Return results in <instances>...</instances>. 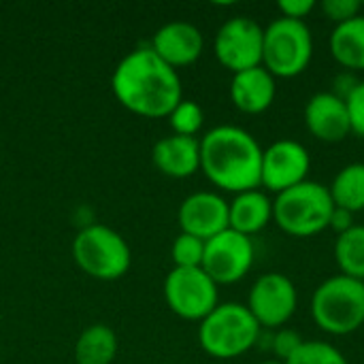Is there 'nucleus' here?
Returning a JSON list of instances; mask_svg holds the SVG:
<instances>
[{
    "label": "nucleus",
    "mask_w": 364,
    "mask_h": 364,
    "mask_svg": "<svg viewBox=\"0 0 364 364\" xmlns=\"http://www.w3.org/2000/svg\"><path fill=\"white\" fill-rule=\"evenodd\" d=\"M111 90L124 109L149 119L168 117L183 100L179 73L160 60L149 45L136 47L119 60Z\"/></svg>",
    "instance_id": "obj_1"
},
{
    "label": "nucleus",
    "mask_w": 364,
    "mask_h": 364,
    "mask_svg": "<svg viewBox=\"0 0 364 364\" xmlns=\"http://www.w3.org/2000/svg\"><path fill=\"white\" fill-rule=\"evenodd\" d=\"M264 149L239 126H215L200 139V171L220 190L241 194L260 188Z\"/></svg>",
    "instance_id": "obj_2"
},
{
    "label": "nucleus",
    "mask_w": 364,
    "mask_h": 364,
    "mask_svg": "<svg viewBox=\"0 0 364 364\" xmlns=\"http://www.w3.org/2000/svg\"><path fill=\"white\" fill-rule=\"evenodd\" d=\"M260 331L262 328L247 305L220 303L198 324V343L211 358L232 360L256 348Z\"/></svg>",
    "instance_id": "obj_3"
},
{
    "label": "nucleus",
    "mask_w": 364,
    "mask_h": 364,
    "mask_svg": "<svg viewBox=\"0 0 364 364\" xmlns=\"http://www.w3.org/2000/svg\"><path fill=\"white\" fill-rule=\"evenodd\" d=\"M335 203L328 186L303 181L273 198V222L290 237L307 239L328 228Z\"/></svg>",
    "instance_id": "obj_4"
},
{
    "label": "nucleus",
    "mask_w": 364,
    "mask_h": 364,
    "mask_svg": "<svg viewBox=\"0 0 364 364\" xmlns=\"http://www.w3.org/2000/svg\"><path fill=\"white\" fill-rule=\"evenodd\" d=\"M311 318L328 335L343 337L364 324V282L333 275L311 296Z\"/></svg>",
    "instance_id": "obj_5"
},
{
    "label": "nucleus",
    "mask_w": 364,
    "mask_h": 364,
    "mask_svg": "<svg viewBox=\"0 0 364 364\" xmlns=\"http://www.w3.org/2000/svg\"><path fill=\"white\" fill-rule=\"evenodd\" d=\"M73 258L85 275L100 282L124 277L132 264V252L126 239L105 224H87L77 232Z\"/></svg>",
    "instance_id": "obj_6"
},
{
    "label": "nucleus",
    "mask_w": 364,
    "mask_h": 364,
    "mask_svg": "<svg viewBox=\"0 0 364 364\" xmlns=\"http://www.w3.org/2000/svg\"><path fill=\"white\" fill-rule=\"evenodd\" d=\"M314 58V36L305 21L277 17L264 28L262 66L282 79L299 77Z\"/></svg>",
    "instance_id": "obj_7"
},
{
    "label": "nucleus",
    "mask_w": 364,
    "mask_h": 364,
    "mask_svg": "<svg viewBox=\"0 0 364 364\" xmlns=\"http://www.w3.org/2000/svg\"><path fill=\"white\" fill-rule=\"evenodd\" d=\"M218 284L198 269H173L164 279V301L168 309L190 322H203L218 305Z\"/></svg>",
    "instance_id": "obj_8"
},
{
    "label": "nucleus",
    "mask_w": 364,
    "mask_h": 364,
    "mask_svg": "<svg viewBox=\"0 0 364 364\" xmlns=\"http://www.w3.org/2000/svg\"><path fill=\"white\" fill-rule=\"evenodd\" d=\"M264 28L245 15L226 19L213 41V53L218 62L232 75L262 66Z\"/></svg>",
    "instance_id": "obj_9"
},
{
    "label": "nucleus",
    "mask_w": 364,
    "mask_h": 364,
    "mask_svg": "<svg viewBox=\"0 0 364 364\" xmlns=\"http://www.w3.org/2000/svg\"><path fill=\"white\" fill-rule=\"evenodd\" d=\"M256 250L252 237H245L232 228L205 241L203 271L218 284L230 286L241 282L254 267Z\"/></svg>",
    "instance_id": "obj_10"
},
{
    "label": "nucleus",
    "mask_w": 364,
    "mask_h": 364,
    "mask_svg": "<svg viewBox=\"0 0 364 364\" xmlns=\"http://www.w3.org/2000/svg\"><path fill=\"white\" fill-rule=\"evenodd\" d=\"M299 292L294 282L284 273L260 275L247 296V309L264 331H279L294 316Z\"/></svg>",
    "instance_id": "obj_11"
},
{
    "label": "nucleus",
    "mask_w": 364,
    "mask_h": 364,
    "mask_svg": "<svg viewBox=\"0 0 364 364\" xmlns=\"http://www.w3.org/2000/svg\"><path fill=\"white\" fill-rule=\"evenodd\" d=\"M311 168V156L307 147L294 139H279L271 143L262 154L260 188L275 196L307 181Z\"/></svg>",
    "instance_id": "obj_12"
},
{
    "label": "nucleus",
    "mask_w": 364,
    "mask_h": 364,
    "mask_svg": "<svg viewBox=\"0 0 364 364\" xmlns=\"http://www.w3.org/2000/svg\"><path fill=\"white\" fill-rule=\"evenodd\" d=\"M181 232L209 241L228 228V200L218 192H194L179 205Z\"/></svg>",
    "instance_id": "obj_13"
},
{
    "label": "nucleus",
    "mask_w": 364,
    "mask_h": 364,
    "mask_svg": "<svg viewBox=\"0 0 364 364\" xmlns=\"http://www.w3.org/2000/svg\"><path fill=\"white\" fill-rule=\"evenodd\" d=\"M154 53L175 70L194 64L205 49L203 32L190 21H168L156 30L151 45Z\"/></svg>",
    "instance_id": "obj_14"
},
{
    "label": "nucleus",
    "mask_w": 364,
    "mask_h": 364,
    "mask_svg": "<svg viewBox=\"0 0 364 364\" xmlns=\"http://www.w3.org/2000/svg\"><path fill=\"white\" fill-rule=\"evenodd\" d=\"M305 126L318 141L341 143L352 132L346 100L333 92L314 94L305 105Z\"/></svg>",
    "instance_id": "obj_15"
},
{
    "label": "nucleus",
    "mask_w": 364,
    "mask_h": 364,
    "mask_svg": "<svg viewBox=\"0 0 364 364\" xmlns=\"http://www.w3.org/2000/svg\"><path fill=\"white\" fill-rule=\"evenodd\" d=\"M277 96L275 77L264 68H247L232 75L230 81V100L232 105L247 115H260L271 109Z\"/></svg>",
    "instance_id": "obj_16"
},
{
    "label": "nucleus",
    "mask_w": 364,
    "mask_h": 364,
    "mask_svg": "<svg viewBox=\"0 0 364 364\" xmlns=\"http://www.w3.org/2000/svg\"><path fill=\"white\" fill-rule=\"evenodd\" d=\"M151 160L162 175L188 179L200 171V139L179 134L162 136L151 149Z\"/></svg>",
    "instance_id": "obj_17"
},
{
    "label": "nucleus",
    "mask_w": 364,
    "mask_h": 364,
    "mask_svg": "<svg viewBox=\"0 0 364 364\" xmlns=\"http://www.w3.org/2000/svg\"><path fill=\"white\" fill-rule=\"evenodd\" d=\"M271 222H273V200L260 188L235 194V198L228 203V228L245 237L258 235Z\"/></svg>",
    "instance_id": "obj_18"
},
{
    "label": "nucleus",
    "mask_w": 364,
    "mask_h": 364,
    "mask_svg": "<svg viewBox=\"0 0 364 364\" xmlns=\"http://www.w3.org/2000/svg\"><path fill=\"white\" fill-rule=\"evenodd\" d=\"M328 47L335 62L346 70H364V15H356L350 21L335 26Z\"/></svg>",
    "instance_id": "obj_19"
},
{
    "label": "nucleus",
    "mask_w": 364,
    "mask_h": 364,
    "mask_svg": "<svg viewBox=\"0 0 364 364\" xmlns=\"http://www.w3.org/2000/svg\"><path fill=\"white\" fill-rule=\"evenodd\" d=\"M117 350L119 341L115 331L107 324H92L79 335L75 343V358L77 364H113Z\"/></svg>",
    "instance_id": "obj_20"
},
{
    "label": "nucleus",
    "mask_w": 364,
    "mask_h": 364,
    "mask_svg": "<svg viewBox=\"0 0 364 364\" xmlns=\"http://www.w3.org/2000/svg\"><path fill=\"white\" fill-rule=\"evenodd\" d=\"M328 192L335 207L350 213L364 211V162L343 166L328 186Z\"/></svg>",
    "instance_id": "obj_21"
},
{
    "label": "nucleus",
    "mask_w": 364,
    "mask_h": 364,
    "mask_svg": "<svg viewBox=\"0 0 364 364\" xmlns=\"http://www.w3.org/2000/svg\"><path fill=\"white\" fill-rule=\"evenodd\" d=\"M335 260L341 275L364 282V224H354L348 232L337 235Z\"/></svg>",
    "instance_id": "obj_22"
},
{
    "label": "nucleus",
    "mask_w": 364,
    "mask_h": 364,
    "mask_svg": "<svg viewBox=\"0 0 364 364\" xmlns=\"http://www.w3.org/2000/svg\"><path fill=\"white\" fill-rule=\"evenodd\" d=\"M168 124L173 128V134L179 136H196L203 130L205 113L198 102L194 100H181L168 115Z\"/></svg>",
    "instance_id": "obj_23"
},
{
    "label": "nucleus",
    "mask_w": 364,
    "mask_h": 364,
    "mask_svg": "<svg viewBox=\"0 0 364 364\" xmlns=\"http://www.w3.org/2000/svg\"><path fill=\"white\" fill-rule=\"evenodd\" d=\"M284 364H350L348 358L326 341H303Z\"/></svg>",
    "instance_id": "obj_24"
},
{
    "label": "nucleus",
    "mask_w": 364,
    "mask_h": 364,
    "mask_svg": "<svg viewBox=\"0 0 364 364\" xmlns=\"http://www.w3.org/2000/svg\"><path fill=\"white\" fill-rule=\"evenodd\" d=\"M171 258L175 269H198L203 267V258H205V241L179 232L171 245Z\"/></svg>",
    "instance_id": "obj_25"
},
{
    "label": "nucleus",
    "mask_w": 364,
    "mask_h": 364,
    "mask_svg": "<svg viewBox=\"0 0 364 364\" xmlns=\"http://www.w3.org/2000/svg\"><path fill=\"white\" fill-rule=\"evenodd\" d=\"M301 343H303V337L296 331L279 328V331H273V348H271V352H273L275 360L286 363L301 348Z\"/></svg>",
    "instance_id": "obj_26"
},
{
    "label": "nucleus",
    "mask_w": 364,
    "mask_h": 364,
    "mask_svg": "<svg viewBox=\"0 0 364 364\" xmlns=\"http://www.w3.org/2000/svg\"><path fill=\"white\" fill-rule=\"evenodd\" d=\"M360 9H363V2H358V0H324L322 2L324 17H328L337 26L360 15Z\"/></svg>",
    "instance_id": "obj_27"
},
{
    "label": "nucleus",
    "mask_w": 364,
    "mask_h": 364,
    "mask_svg": "<svg viewBox=\"0 0 364 364\" xmlns=\"http://www.w3.org/2000/svg\"><path fill=\"white\" fill-rule=\"evenodd\" d=\"M346 107H348L352 132L364 139V81H360L354 87V92L346 98Z\"/></svg>",
    "instance_id": "obj_28"
},
{
    "label": "nucleus",
    "mask_w": 364,
    "mask_h": 364,
    "mask_svg": "<svg viewBox=\"0 0 364 364\" xmlns=\"http://www.w3.org/2000/svg\"><path fill=\"white\" fill-rule=\"evenodd\" d=\"M277 9L282 11V17L286 19L305 21V17H309L311 11L316 9V2L314 0H279Z\"/></svg>",
    "instance_id": "obj_29"
},
{
    "label": "nucleus",
    "mask_w": 364,
    "mask_h": 364,
    "mask_svg": "<svg viewBox=\"0 0 364 364\" xmlns=\"http://www.w3.org/2000/svg\"><path fill=\"white\" fill-rule=\"evenodd\" d=\"M360 83V79L354 75V73H350V70H346V73H341V75H337L335 77V83H333V94L337 96V98H341V100H346L352 92H354V87Z\"/></svg>",
    "instance_id": "obj_30"
},
{
    "label": "nucleus",
    "mask_w": 364,
    "mask_h": 364,
    "mask_svg": "<svg viewBox=\"0 0 364 364\" xmlns=\"http://www.w3.org/2000/svg\"><path fill=\"white\" fill-rule=\"evenodd\" d=\"M352 226H354V213H350V211H346V209L335 207V211H333V215H331V224H328V228H333L337 235H343V232H348Z\"/></svg>",
    "instance_id": "obj_31"
},
{
    "label": "nucleus",
    "mask_w": 364,
    "mask_h": 364,
    "mask_svg": "<svg viewBox=\"0 0 364 364\" xmlns=\"http://www.w3.org/2000/svg\"><path fill=\"white\" fill-rule=\"evenodd\" d=\"M260 364H284V363H279V360H264V363H260Z\"/></svg>",
    "instance_id": "obj_32"
}]
</instances>
